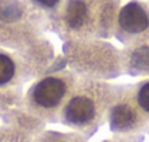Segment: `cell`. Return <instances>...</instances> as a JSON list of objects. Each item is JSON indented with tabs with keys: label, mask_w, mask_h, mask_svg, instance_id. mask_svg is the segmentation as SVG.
Returning a JSON list of instances; mask_svg holds the SVG:
<instances>
[{
	"label": "cell",
	"mask_w": 149,
	"mask_h": 142,
	"mask_svg": "<svg viewBox=\"0 0 149 142\" xmlns=\"http://www.w3.org/2000/svg\"><path fill=\"white\" fill-rule=\"evenodd\" d=\"M117 23L130 36L149 38V6L139 0L126 3L119 12Z\"/></svg>",
	"instance_id": "obj_1"
},
{
	"label": "cell",
	"mask_w": 149,
	"mask_h": 142,
	"mask_svg": "<svg viewBox=\"0 0 149 142\" xmlns=\"http://www.w3.org/2000/svg\"><path fill=\"white\" fill-rule=\"evenodd\" d=\"M65 94V84L59 78H45L42 80L35 89V101L44 107H54L56 106Z\"/></svg>",
	"instance_id": "obj_2"
},
{
	"label": "cell",
	"mask_w": 149,
	"mask_h": 142,
	"mask_svg": "<svg viewBox=\"0 0 149 142\" xmlns=\"http://www.w3.org/2000/svg\"><path fill=\"white\" fill-rule=\"evenodd\" d=\"M94 116V103L88 97H75L67 106V119L71 123L81 125Z\"/></svg>",
	"instance_id": "obj_3"
},
{
	"label": "cell",
	"mask_w": 149,
	"mask_h": 142,
	"mask_svg": "<svg viewBox=\"0 0 149 142\" xmlns=\"http://www.w3.org/2000/svg\"><path fill=\"white\" fill-rule=\"evenodd\" d=\"M88 19V6L84 0H68L65 6L64 20L72 31L81 29Z\"/></svg>",
	"instance_id": "obj_4"
},
{
	"label": "cell",
	"mask_w": 149,
	"mask_h": 142,
	"mask_svg": "<svg viewBox=\"0 0 149 142\" xmlns=\"http://www.w3.org/2000/svg\"><path fill=\"white\" fill-rule=\"evenodd\" d=\"M25 15V7L19 0H0V22L16 23Z\"/></svg>",
	"instance_id": "obj_5"
},
{
	"label": "cell",
	"mask_w": 149,
	"mask_h": 142,
	"mask_svg": "<svg viewBox=\"0 0 149 142\" xmlns=\"http://www.w3.org/2000/svg\"><path fill=\"white\" fill-rule=\"evenodd\" d=\"M136 120V113L127 104L117 106L111 113V125L117 129H127Z\"/></svg>",
	"instance_id": "obj_6"
},
{
	"label": "cell",
	"mask_w": 149,
	"mask_h": 142,
	"mask_svg": "<svg viewBox=\"0 0 149 142\" xmlns=\"http://www.w3.org/2000/svg\"><path fill=\"white\" fill-rule=\"evenodd\" d=\"M130 64L138 71H149V44H142L133 49Z\"/></svg>",
	"instance_id": "obj_7"
},
{
	"label": "cell",
	"mask_w": 149,
	"mask_h": 142,
	"mask_svg": "<svg viewBox=\"0 0 149 142\" xmlns=\"http://www.w3.org/2000/svg\"><path fill=\"white\" fill-rule=\"evenodd\" d=\"M15 76V62L13 59L6 55L0 54V84H6Z\"/></svg>",
	"instance_id": "obj_8"
},
{
	"label": "cell",
	"mask_w": 149,
	"mask_h": 142,
	"mask_svg": "<svg viewBox=\"0 0 149 142\" xmlns=\"http://www.w3.org/2000/svg\"><path fill=\"white\" fill-rule=\"evenodd\" d=\"M138 104L145 113L149 115V81L143 83L138 90Z\"/></svg>",
	"instance_id": "obj_9"
},
{
	"label": "cell",
	"mask_w": 149,
	"mask_h": 142,
	"mask_svg": "<svg viewBox=\"0 0 149 142\" xmlns=\"http://www.w3.org/2000/svg\"><path fill=\"white\" fill-rule=\"evenodd\" d=\"M35 3H38V4H41V6H45V7H52V6H55L59 0H33Z\"/></svg>",
	"instance_id": "obj_10"
}]
</instances>
